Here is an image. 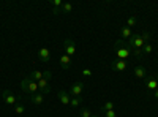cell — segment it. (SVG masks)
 I'll list each match as a JSON object with an SVG mask.
<instances>
[{
    "instance_id": "6da1fadb",
    "label": "cell",
    "mask_w": 158,
    "mask_h": 117,
    "mask_svg": "<svg viewBox=\"0 0 158 117\" xmlns=\"http://www.w3.org/2000/svg\"><path fill=\"white\" fill-rule=\"evenodd\" d=\"M152 33L150 32H144V33H133L131 38L127 41L128 46L131 48V54L138 59H142V48L146 43H150Z\"/></svg>"
},
{
    "instance_id": "7a4b0ae2",
    "label": "cell",
    "mask_w": 158,
    "mask_h": 117,
    "mask_svg": "<svg viewBox=\"0 0 158 117\" xmlns=\"http://www.w3.org/2000/svg\"><path fill=\"white\" fill-rule=\"evenodd\" d=\"M114 52H115L117 59L127 60V59L131 56V48L128 46L127 41H123V40H120V38H118V40L114 43Z\"/></svg>"
},
{
    "instance_id": "3957f363",
    "label": "cell",
    "mask_w": 158,
    "mask_h": 117,
    "mask_svg": "<svg viewBox=\"0 0 158 117\" xmlns=\"http://www.w3.org/2000/svg\"><path fill=\"white\" fill-rule=\"evenodd\" d=\"M21 89L24 90L25 94L29 95H33V94H38V84L36 81H33L32 77H24V79L21 81Z\"/></svg>"
},
{
    "instance_id": "277c9868",
    "label": "cell",
    "mask_w": 158,
    "mask_h": 117,
    "mask_svg": "<svg viewBox=\"0 0 158 117\" xmlns=\"http://www.w3.org/2000/svg\"><path fill=\"white\" fill-rule=\"evenodd\" d=\"M51 77H52V73L48 70V71H44V77H43V79H40V81L36 82L40 94H49V92H51V86H49Z\"/></svg>"
},
{
    "instance_id": "5b68a950",
    "label": "cell",
    "mask_w": 158,
    "mask_h": 117,
    "mask_svg": "<svg viewBox=\"0 0 158 117\" xmlns=\"http://www.w3.org/2000/svg\"><path fill=\"white\" fill-rule=\"evenodd\" d=\"M63 48H65V54H67V56H70L71 59L76 57L77 49H76V44H74L73 38H65V40H63Z\"/></svg>"
},
{
    "instance_id": "8992f818",
    "label": "cell",
    "mask_w": 158,
    "mask_h": 117,
    "mask_svg": "<svg viewBox=\"0 0 158 117\" xmlns=\"http://www.w3.org/2000/svg\"><path fill=\"white\" fill-rule=\"evenodd\" d=\"M146 89H147L149 95H152L158 89V73H153L152 76L146 77Z\"/></svg>"
},
{
    "instance_id": "52a82bcc",
    "label": "cell",
    "mask_w": 158,
    "mask_h": 117,
    "mask_svg": "<svg viewBox=\"0 0 158 117\" xmlns=\"http://www.w3.org/2000/svg\"><path fill=\"white\" fill-rule=\"evenodd\" d=\"M128 68V62L127 60H120V59H114L111 62V70L112 71H118V73H122Z\"/></svg>"
},
{
    "instance_id": "ba28073f",
    "label": "cell",
    "mask_w": 158,
    "mask_h": 117,
    "mask_svg": "<svg viewBox=\"0 0 158 117\" xmlns=\"http://www.w3.org/2000/svg\"><path fill=\"white\" fill-rule=\"evenodd\" d=\"M2 98H3V101L6 103V105H18V100H19V97H16L10 89H6V90L2 92Z\"/></svg>"
},
{
    "instance_id": "9c48e42d",
    "label": "cell",
    "mask_w": 158,
    "mask_h": 117,
    "mask_svg": "<svg viewBox=\"0 0 158 117\" xmlns=\"http://www.w3.org/2000/svg\"><path fill=\"white\" fill-rule=\"evenodd\" d=\"M82 90H84V82H74V84L70 87L68 94H70V95H73V97H81Z\"/></svg>"
},
{
    "instance_id": "30bf717a",
    "label": "cell",
    "mask_w": 158,
    "mask_h": 117,
    "mask_svg": "<svg viewBox=\"0 0 158 117\" xmlns=\"http://www.w3.org/2000/svg\"><path fill=\"white\" fill-rule=\"evenodd\" d=\"M133 76L136 77V79H146L147 77V70L142 67V65H136V67L133 68Z\"/></svg>"
},
{
    "instance_id": "8fae6325",
    "label": "cell",
    "mask_w": 158,
    "mask_h": 117,
    "mask_svg": "<svg viewBox=\"0 0 158 117\" xmlns=\"http://www.w3.org/2000/svg\"><path fill=\"white\" fill-rule=\"evenodd\" d=\"M60 68L62 70H70L71 68V63H73V59L70 57V56H67V54H63V56H60Z\"/></svg>"
},
{
    "instance_id": "7c38bea8",
    "label": "cell",
    "mask_w": 158,
    "mask_h": 117,
    "mask_svg": "<svg viewBox=\"0 0 158 117\" xmlns=\"http://www.w3.org/2000/svg\"><path fill=\"white\" fill-rule=\"evenodd\" d=\"M38 59L44 62V63H49L51 62V54H49V49L48 48H41L38 51Z\"/></svg>"
},
{
    "instance_id": "4fadbf2b",
    "label": "cell",
    "mask_w": 158,
    "mask_h": 117,
    "mask_svg": "<svg viewBox=\"0 0 158 117\" xmlns=\"http://www.w3.org/2000/svg\"><path fill=\"white\" fill-rule=\"evenodd\" d=\"M57 97H59V100H60L62 105H65V106L70 105V100H71V98H70V94L67 92V90H59Z\"/></svg>"
},
{
    "instance_id": "5bb4252c",
    "label": "cell",
    "mask_w": 158,
    "mask_h": 117,
    "mask_svg": "<svg viewBox=\"0 0 158 117\" xmlns=\"http://www.w3.org/2000/svg\"><path fill=\"white\" fill-rule=\"evenodd\" d=\"M49 5L52 6V13H54V15H60V6L63 5L62 0H51Z\"/></svg>"
},
{
    "instance_id": "9a60e30c",
    "label": "cell",
    "mask_w": 158,
    "mask_h": 117,
    "mask_svg": "<svg viewBox=\"0 0 158 117\" xmlns=\"http://www.w3.org/2000/svg\"><path fill=\"white\" fill-rule=\"evenodd\" d=\"M131 35H133V32H131L130 27H122V29H120V40L128 41L130 38H131Z\"/></svg>"
},
{
    "instance_id": "2e32d148",
    "label": "cell",
    "mask_w": 158,
    "mask_h": 117,
    "mask_svg": "<svg viewBox=\"0 0 158 117\" xmlns=\"http://www.w3.org/2000/svg\"><path fill=\"white\" fill-rule=\"evenodd\" d=\"M30 101H32V105H36V106H40L41 103L44 101V98H43V94H33V95H30Z\"/></svg>"
},
{
    "instance_id": "e0dca14e",
    "label": "cell",
    "mask_w": 158,
    "mask_h": 117,
    "mask_svg": "<svg viewBox=\"0 0 158 117\" xmlns=\"http://www.w3.org/2000/svg\"><path fill=\"white\" fill-rule=\"evenodd\" d=\"M29 77H32L33 81H40V79H43L44 77V71H38V70H32L30 73H29Z\"/></svg>"
},
{
    "instance_id": "ac0fdd59",
    "label": "cell",
    "mask_w": 158,
    "mask_h": 117,
    "mask_svg": "<svg viewBox=\"0 0 158 117\" xmlns=\"http://www.w3.org/2000/svg\"><path fill=\"white\" fill-rule=\"evenodd\" d=\"M152 51H153V44L152 43H146V44H144V48H142V57H147Z\"/></svg>"
},
{
    "instance_id": "d6986e66",
    "label": "cell",
    "mask_w": 158,
    "mask_h": 117,
    "mask_svg": "<svg viewBox=\"0 0 158 117\" xmlns=\"http://www.w3.org/2000/svg\"><path fill=\"white\" fill-rule=\"evenodd\" d=\"M84 100H82V97H73L71 100H70V106L71 108H79V105H81Z\"/></svg>"
},
{
    "instance_id": "ffe728a7",
    "label": "cell",
    "mask_w": 158,
    "mask_h": 117,
    "mask_svg": "<svg viewBox=\"0 0 158 117\" xmlns=\"http://www.w3.org/2000/svg\"><path fill=\"white\" fill-rule=\"evenodd\" d=\"M115 108V105H114V101H106V103H104V105L101 106V112H106V111H112Z\"/></svg>"
},
{
    "instance_id": "44dd1931",
    "label": "cell",
    "mask_w": 158,
    "mask_h": 117,
    "mask_svg": "<svg viewBox=\"0 0 158 117\" xmlns=\"http://www.w3.org/2000/svg\"><path fill=\"white\" fill-rule=\"evenodd\" d=\"M71 11H73V3H63L60 6V13H63V15H68Z\"/></svg>"
},
{
    "instance_id": "7402d4cb",
    "label": "cell",
    "mask_w": 158,
    "mask_h": 117,
    "mask_svg": "<svg viewBox=\"0 0 158 117\" xmlns=\"http://www.w3.org/2000/svg\"><path fill=\"white\" fill-rule=\"evenodd\" d=\"M138 24V18L136 16H130L128 19H127V25L131 29V27H135V25Z\"/></svg>"
},
{
    "instance_id": "603a6c76",
    "label": "cell",
    "mask_w": 158,
    "mask_h": 117,
    "mask_svg": "<svg viewBox=\"0 0 158 117\" xmlns=\"http://www.w3.org/2000/svg\"><path fill=\"white\" fill-rule=\"evenodd\" d=\"M24 111H25L24 105H21V103H18V105H15V112H16V114H24Z\"/></svg>"
},
{
    "instance_id": "cb8c5ba5",
    "label": "cell",
    "mask_w": 158,
    "mask_h": 117,
    "mask_svg": "<svg viewBox=\"0 0 158 117\" xmlns=\"http://www.w3.org/2000/svg\"><path fill=\"white\" fill-rule=\"evenodd\" d=\"M90 115H92V112H90V109H87V108L81 109V112H79V117H90Z\"/></svg>"
},
{
    "instance_id": "d4e9b609",
    "label": "cell",
    "mask_w": 158,
    "mask_h": 117,
    "mask_svg": "<svg viewBox=\"0 0 158 117\" xmlns=\"http://www.w3.org/2000/svg\"><path fill=\"white\" fill-rule=\"evenodd\" d=\"M104 117H117V112L112 109V111H106V112H103Z\"/></svg>"
},
{
    "instance_id": "484cf974",
    "label": "cell",
    "mask_w": 158,
    "mask_h": 117,
    "mask_svg": "<svg viewBox=\"0 0 158 117\" xmlns=\"http://www.w3.org/2000/svg\"><path fill=\"white\" fill-rule=\"evenodd\" d=\"M82 76H87V77L92 76V70H90V68H84V70H82Z\"/></svg>"
},
{
    "instance_id": "4316f807",
    "label": "cell",
    "mask_w": 158,
    "mask_h": 117,
    "mask_svg": "<svg viewBox=\"0 0 158 117\" xmlns=\"http://www.w3.org/2000/svg\"><path fill=\"white\" fill-rule=\"evenodd\" d=\"M152 95H153V97H155V100H158V89H156V90H155V92H153V94H152Z\"/></svg>"
},
{
    "instance_id": "83f0119b",
    "label": "cell",
    "mask_w": 158,
    "mask_h": 117,
    "mask_svg": "<svg viewBox=\"0 0 158 117\" xmlns=\"http://www.w3.org/2000/svg\"><path fill=\"white\" fill-rule=\"evenodd\" d=\"M90 117H100V115H90Z\"/></svg>"
}]
</instances>
